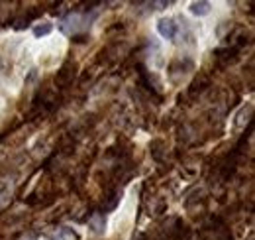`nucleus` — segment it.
I'll return each instance as SVG.
<instances>
[{"mask_svg":"<svg viewBox=\"0 0 255 240\" xmlns=\"http://www.w3.org/2000/svg\"><path fill=\"white\" fill-rule=\"evenodd\" d=\"M157 32L163 39L167 41H175L177 34H179V24L175 18H169V16H163L157 20Z\"/></svg>","mask_w":255,"mask_h":240,"instance_id":"nucleus-1","label":"nucleus"},{"mask_svg":"<svg viewBox=\"0 0 255 240\" xmlns=\"http://www.w3.org/2000/svg\"><path fill=\"white\" fill-rule=\"evenodd\" d=\"M169 75L173 77L175 73H179V75H187V73H191V71H194V59L192 57H189V55H183V57H177V59H173L171 63H169Z\"/></svg>","mask_w":255,"mask_h":240,"instance_id":"nucleus-2","label":"nucleus"},{"mask_svg":"<svg viewBox=\"0 0 255 240\" xmlns=\"http://www.w3.org/2000/svg\"><path fill=\"white\" fill-rule=\"evenodd\" d=\"M77 69H79V67H77V63H75V61H65V63L59 67L55 81H57L61 87L71 85V83H73V79L77 77Z\"/></svg>","mask_w":255,"mask_h":240,"instance_id":"nucleus-3","label":"nucleus"},{"mask_svg":"<svg viewBox=\"0 0 255 240\" xmlns=\"http://www.w3.org/2000/svg\"><path fill=\"white\" fill-rule=\"evenodd\" d=\"M252 114H254V104H252V103L244 104V106L236 112V116H234V122H232L234 132L244 130V128H246V124H250V122H252Z\"/></svg>","mask_w":255,"mask_h":240,"instance_id":"nucleus-4","label":"nucleus"},{"mask_svg":"<svg viewBox=\"0 0 255 240\" xmlns=\"http://www.w3.org/2000/svg\"><path fill=\"white\" fill-rule=\"evenodd\" d=\"M81 28V16L77 12H71L59 20V30L67 35H75V32Z\"/></svg>","mask_w":255,"mask_h":240,"instance_id":"nucleus-5","label":"nucleus"},{"mask_svg":"<svg viewBox=\"0 0 255 240\" xmlns=\"http://www.w3.org/2000/svg\"><path fill=\"white\" fill-rule=\"evenodd\" d=\"M208 87H210V77H208L206 73H200V75L192 81V85L187 89V95H189V99H196V97L202 95Z\"/></svg>","mask_w":255,"mask_h":240,"instance_id":"nucleus-6","label":"nucleus"},{"mask_svg":"<svg viewBox=\"0 0 255 240\" xmlns=\"http://www.w3.org/2000/svg\"><path fill=\"white\" fill-rule=\"evenodd\" d=\"M89 231L96 237H102L106 233V217L102 213H95L91 219H89Z\"/></svg>","mask_w":255,"mask_h":240,"instance_id":"nucleus-7","label":"nucleus"},{"mask_svg":"<svg viewBox=\"0 0 255 240\" xmlns=\"http://www.w3.org/2000/svg\"><path fill=\"white\" fill-rule=\"evenodd\" d=\"M189 12L196 18H202V16H208L212 12V4L206 2V0H198V2H191L189 4Z\"/></svg>","mask_w":255,"mask_h":240,"instance_id":"nucleus-8","label":"nucleus"},{"mask_svg":"<svg viewBox=\"0 0 255 240\" xmlns=\"http://www.w3.org/2000/svg\"><path fill=\"white\" fill-rule=\"evenodd\" d=\"M118 203H120V191L118 189H110L106 193L104 201H102V209L104 211H114L118 207Z\"/></svg>","mask_w":255,"mask_h":240,"instance_id":"nucleus-9","label":"nucleus"},{"mask_svg":"<svg viewBox=\"0 0 255 240\" xmlns=\"http://www.w3.org/2000/svg\"><path fill=\"white\" fill-rule=\"evenodd\" d=\"M53 32V24L51 22H39V24H35L33 28H32V34H33V37H45V35H49Z\"/></svg>","mask_w":255,"mask_h":240,"instance_id":"nucleus-10","label":"nucleus"},{"mask_svg":"<svg viewBox=\"0 0 255 240\" xmlns=\"http://www.w3.org/2000/svg\"><path fill=\"white\" fill-rule=\"evenodd\" d=\"M51 240H77V233L73 231V229H69V227H61L53 237Z\"/></svg>","mask_w":255,"mask_h":240,"instance_id":"nucleus-11","label":"nucleus"},{"mask_svg":"<svg viewBox=\"0 0 255 240\" xmlns=\"http://www.w3.org/2000/svg\"><path fill=\"white\" fill-rule=\"evenodd\" d=\"M248 240H255V235H254V231H252V233H250V235H248Z\"/></svg>","mask_w":255,"mask_h":240,"instance_id":"nucleus-12","label":"nucleus"},{"mask_svg":"<svg viewBox=\"0 0 255 240\" xmlns=\"http://www.w3.org/2000/svg\"><path fill=\"white\" fill-rule=\"evenodd\" d=\"M22 240H35V239H33V237H24Z\"/></svg>","mask_w":255,"mask_h":240,"instance_id":"nucleus-13","label":"nucleus"}]
</instances>
